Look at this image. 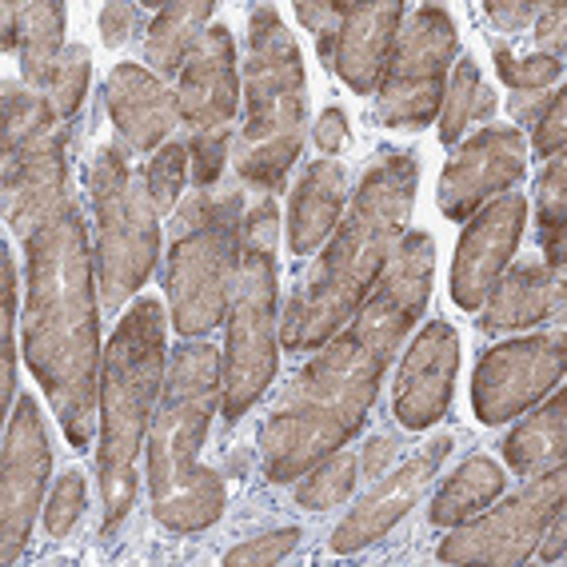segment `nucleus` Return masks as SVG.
<instances>
[{"instance_id": "f257e3e1", "label": "nucleus", "mask_w": 567, "mask_h": 567, "mask_svg": "<svg viewBox=\"0 0 567 567\" xmlns=\"http://www.w3.org/2000/svg\"><path fill=\"white\" fill-rule=\"evenodd\" d=\"M432 236L404 233L392 260L380 272L360 312L320 344L324 352L308 360L284 388L260 432V464L272 484H292L332 452L348 444L364 424L380 392V375L392 364L395 348L420 320L432 292Z\"/></svg>"}, {"instance_id": "f03ea898", "label": "nucleus", "mask_w": 567, "mask_h": 567, "mask_svg": "<svg viewBox=\"0 0 567 567\" xmlns=\"http://www.w3.org/2000/svg\"><path fill=\"white\" fill-rule=\"evenodd\" d=\"M24 360L49 395L64 436L76 452L92 444V408H101V316L92 288V248L76 204L24 240Z\"/></svg>"}, {"instance_id": "7ed1b4c3", "label": "nucleus", "mask_w": 567, "mask_h": 567, "mask_svg": "<svg viewBox=\"0 0 567 567\" xmlns=\"http://www.w3.org/2000/svg\"><path fill=\"white\" fill-rule=\"evenodd\" d=\"M420 161L408 148H384L364 173L348 216H340L332 240L300 276L280 316L284 352H308L328 344L360 312L380 272L392 260L415 208Z\"/></svg>"}, {"instance_id": "20e7f679", "label": "nucleus", "mask_w": 567, "mask_h": 567, "mask_svg": "<svg viewBox=\"0 0 567 567\" xmlns=\"http://www.w3.org/2000/svg\"><path fill=\"white\" fill-rule=\"evenodd\" d=\"M220 408V352L184 344L164 380L148 427V492L153 516L173 532H204L224 516V480L200 464L204 432Z\"/></svg>"}, {"instance_id": "39448f33", "label": "nucleus", "mask_w": 567, "mask_h": 567, "mask_svg": "<svg viewBox=\"0 0 567 567\" xmlns=\"http://www.w3.org/2000/svg\"><path fill=\"white\" fill-rule=\"evenodd\" d=\"M164 384V308L136 300L104 348L101 368V447L96 480L104 499V536L128 519L136 504V456L153 427L156 392Z\"/></svg>"}, {"instance_id": "423d86ee", "label": "nucleus", "mask_w": 567, "mask_h": 567, "mask_svg": "<svg viewBox=\"0 0 567 567\" xmlns=\"http://www.w3.org/2000/svg\"><path fill=\"white\" fill-rule=\"evenodd\" d=\"M308 92L305 61L292 32L272 4L248 12V61H244V128L236 141L240 181L256 193H276L305 144Z\"/></svg>"}, {"instance_id": "0eeeda50", "label": "nucleus", "mask_w": 567, "mask_h": 567, "mask_svg": "<svg viewBox=\"0 0 567 567\" xmlns=\"http://www.w3.org/2000/svg\"><path fill=\"white\" fill-rule=\"evenodd\" d=\"M276 216L272 193H256L244 216L240 233V268L233 284V316H228V344L220 355V412L236 424L248 408L268 392L280 360V280H276Z\"/></svg>"}, {"instance_id": "6e6552de", "label": "nucleus", "mask_w": 567, "mask_h": 567, "mask_svg": "<svg viewBox=\"0 0 567 567\" xmlns=\"http://www.w3.org/2000/svg\"><path fill=\"white\" fill-rule=\"evenodd\" d=\"M244 196L240 188H200L184 204L168 252V300L173 328L184 340L213 332L233 300L240 268Z\"/></svg>"}, {"instance_id": "1a4fd4ad", "label": "nucleus", "mask_w": 567, "mask_h": 567, "mask_svg": "<svg viewBox=\"0 0 567 567\" xmlns=\"http://www.w3.org/2000/svg\"><path fill=\"white\" fill-rule=\"evenodd\" d=\"M89 196L96 216V280L109 312H121L128 296L156 268L161 224L144 173H136L124 144H104L89 164Z\"/></svg>"}, {"instance_id": "9d476101", "label": "nucleus", "mask_w": 567, "mask_h": 567, "mask_svg": "<svg viewBox=\"0 0 567 567\" xmlns=\"http://www.w3.org/2000/svg\"><path fill=\"white\" fill-rule=\"evenodd\" d=\"M456 64V21L440 4H415L395 29L392 56L375 89V121L388 128H424L444 104L447 69Z\"/></svg>"}, {"instance_id": "9b49d317", "label": "nucleus", "mask_w": 567, "mask_h": 567, "mask_svg": "<svg viewBox=\"0 0 567 567\" xmlns=\"http://www.w3.org/2000/svg\"><path fill=\"white\" fill-rule=\"evenodd\" d=\"M567 467L556 464L524 484L516 496H507L496 512H480L476 519L460 524L452 539L440 544V564H487L512 567L524 564L536 551L544 527L556 512H564Z\"/></svg>"}, {"instance_id": "f8f14e48", "label": "nucleus", "mask_w": 567, "mask_h": 567, "mask_svg": "<svg viewBox=\"0 0 567 567\" xmlns=\"http://www.w3.org/2000/svg\"><path fill=\"white\" fill-rule=\"evenodd\" d=\"M567 368V336L536 332L524 340L487 348L472 380V408L480 424H507L519 412L536 408L551 388L564 384Z\"/></svg>"}, {"instance_id": "ddd939ff", "label": "nucleus", "mask_w": 567, "mask_h": 567, "mask_svg": "<svg viewBox=\"0 0 567 567\" xmlns=\"http://www.w3.org/2000/svg\"><path fill=\"white\" fill-rule=\"evenodd\" d=\"M49 432L29 395L17 400L4 427V447H0V556L4 564H17L29 547L32 524L41 512L44 484H49Z\"/></svg>"}, {"instance_id": "4468645a", "label": "nucleus", "mask_w": 567, "mask_h": 567, "mask_svg": "<svg viewBox=\"0 0 567 567\" xmlns=\"http://www.w3.org/2000/svg\"><path fill=\"white\" fill-rule=\"evenodd\" d=\"M4 153V213L12 233L29 240L69 204V128L49 121Z\"/></svg>"}, {"instance_id": "2eb2a0df", "label": "nucleus", "mask_w": 567, "mask_h": 567, "mask_svg": "<svg viewBox=\"0 0 567 567\" xmlns=\"http://www.w3.org/2000/svg\"><path fill=\"white\" fill-rule=\"evenodd\" d=\"M527 144L519 128H480L472 141L460 144V153L440 176V208L447 220H472L496 196L512 193V184L524 176Z\"/></svg>"}, {"instance_id": "dca6fc26", "label": "nucleus", "mask_w": 567, "mask_h": 567, "mask_svg": "<svg viewBox=\"0 0 567 567\" xmlns=\"http://www.w3.org/2000/svg\"><path fill=\"white\" fill-rule=\"evenodd\" d=\"M527 204L519 193H504L492 204H484L464 236L456 244V264H452V300L464 312H476L487 300L492 284L504 276V268L516 256L519 233H524Z\"/></svg>"}, {"instance_id": "f3484780", "label": "nucleus", "mask_w": 567, "mask_h": 567, "mask_svg": "<svg viewBox=\"0 0 567 567\" xmlns=\"http://www.w3.org/2000/svg\"><path fill=\"white\" fill-rule=\"evenodd\" d=\"M460 368V336L444 320L424 324L404 355L400 380H395V420L408 432H424L440 424L452 404V388H456Z\"/></svg>"}, {"instance_id": "a211bd4d", "label": "nucleus", "mask_w": 567, "mask_h": 567, "mask_svg": "<svg viewBox=\"0 0 567 567\" xmlns=\"http://www.w3.org/2000/svg\"><path fill=\"white\" fill-rule=\"evenodd\" d=\"M236 101H240V81H236L233 32L224 24H208L181 64L176 104L184 124H193L196 132H216L233 124Z\"/></svg>"}, {"instance_id": "6ab92c4d", "label": "nucleus", "mask_w": 567, "mask_h": 567, "mask_svg": "<svg viewBox=\"0 0 567 567\" xmlns=\"http://www.w3.org/2000/svg\"><path fill=\"white\" fill-rule=\"evenodd\" d=\"M452 452V440H432V444L412 456L408 464H400L384 484H375L360 504L348 512V519L332 532V551L336 556H352V551H364L368 544L384 539L400 519L408 516V507L420 499L436 467L444 464V456Z\"/></svg>"}, {"instance_id": "aec40b11", "label": "nucleus", "mask_w": 567, "mask_h": 567, "mask_svg": "<svg viewBox=\"0 0 567 567\" xmlns=\"http://www.w3.org/2000/svg\"><path fill=\"white\" fill-rule=\"evenodd\" d=\"M104 101L121 132V144L136 153H156V144L176 128V116H181L176 92L164 89L161 76L141 64H116L104 84Z\"/></svg>"}, {"instance_id": "412c9836", "label": "nucleus", "mask_w": 567, "mask_h": 567, "mask_svg": "<svg viewBox=\"0 0 567 567\" xmlns=\"http://www.w3.org/2000/svg\"><path fill=\"white\" fill-rule=\"evenodd\" d=\"M404 12L408 9L395 0H388V4H348V17L340 24V37H336L332 49V69L352 92L368 96V92L380 89V76L388 69L395 29L404 21Z\"/></svg>"}, {"instance_id": "4be33fe9", "label": "nucleus", "mask_w": 567, "mask_h": 567, "mask_svg": "<svg viewBox=\"0 0 567 567\" xmlns=\"http://www.w3.org/2000/svg\"><path fill=\"white\" fill-rule=\"evenodd\" d=\"M484 332H512L564 316V272H551L544 260H524L504 268L484 305Z\"/></svg>"}, {"instance_id": "5701e85b", "label": "nucleus", "mask_w": 567, "mask_h": 567, "mask_svg": "<svg viewBox=\"0 0 567 567\" xmlns=\"http://www.w3.org/2000/svg\"><path fill=\"white\" fill-rule=\"evenodd\" d=\"M348 200V176L336 161H316L296 184L292 204H288V248L296 256L316 252L328 236L336 233L340 213Z\"/></svg>"}, {"instance_id": "b1692460", "label": "nucleus", "mask_w": 567, "mask_h": 567, "mask_svg": "<svg viewBox=\"0 0 567 567\" xmlns=\"http://www.w3.org/2000/svg\"><path fill=\"white\" fill-rule=\"evenodd\" d=\"M64 4L32 0V4H4V49L21 52V72L32 89H49L52 69L64 56Z\"/></svg>"}, {"instance_id": "393cba45", "label": "nucleus", "mask_w": 567, "mask_h": 567, "mask_svg": "<svg viewBox=\"0 0 567 567\" xmlns=\"http://www.w3.org/2000/svg\"><path fill=\"white\" fill-rule=\"evenodd\" d=\"M499 447H504L507 467L519 472V476H539L547 467L564 464V452H567V392L564 388H551V400L539 404V412H532L527 420H519Z\"/></svg>"}, {"instance_id": "a878e982", "label": "nucleus", "mask_w": 567, "mask_h": 567, "mask_svg": "<svg viewBox=\"0 0 567 567\" xmlns=\"http://www.w3.org/2000/svg\"><path fill=\"white\" fill-rule=\"evenodd\" d=\"M504 487H507L504 467L492 464L487 456H467L464 464L447 476V484L436 492L427 516H432L436 527H460L496 504V499L504 496Z\"/></svg>"}, {"instance_id": "bb28decb", "label": "nucleus", "mask_w": 567, "mask_h": 567, "mask_svg": "<svg viewBox=\"0 0 567 567\" xmlns=\"http://www.w3.org/2000/svg\"><path fill=\"white\" fill-rule=\"evenodd\" d=\"M213 17L208 0H188V4H164L156 12L153 29H148V44H144V61L153 64L156 76L161 72H181L184 56L204 32V21Z\"/></svg>"}, {"instance_id": "cd10ccee", "label": "nucleus", "mask_w": 567, "mask_h": 567, "mask_svg": "<svg viewBox=\"0 0 567 567\" xmlns=\"http://www.w3.org/2000/svg\"><path fill=\"white\" fill-rule=\"evenodd\" d=\"M567 168L564 156H551L536 181V204H539V252L551 272H564V220H567V193H564Z\"/></svg>"}, {"instance_id": "c85d7f7f", "label": "nucleus", "mask_w": 567, "mask_h": 567, "mask_svg": "<svg viewBox=\"0 0 567 567\" xmlns=\"http://www.w3.org/2000/svg\"><path fill=\"white\" fill-rule=\"evenodd\" d=\"M355 476H360V460L340 447V452L320 460L312 472H305V480L296 484V499H300L305 507H312V512L344 504V499L352 496Z\"/></svg>"}, {"instance_id": "c756f323", "label": "nucleus", "mask_w": 567, "mask_h": 567, "mask_svg": "<svg viewBox=\"0 0 567 567\" xmlns=\"http://www.w3.org/2000/svg\"><path fill=\"white\" fill-rule=\"evenodd\" d=\"M0 272H4V316H0V360H4V375H0V408L12 415L17 408V316H21V284H17V260L4 248L0 256Z\"/></svg>"}, {"instance_id": "7c9ffc66", "label": "nucleus", "mask_w": 567, "mask_h": 567, "mask_svg": "<svg viewBox=\"0 0 567 567\" xmlns=\"http://www.w3.org/2000/svg\"><path fill=\"white\" fill-rule=\"evenodd\" d=\"M480 92H484V84H480L476 61L460 56L456 69H452V81H447V89H444V104H440V109H444L440 112V141L444 144H456L460 132L467 128V121L476 116Z\"/></svg>"}, {"instance_id": "2f4dec72", "label": "nucleus", "mask_w": 567, "mask_h": 567, "mask_svg": "<svg viewBox=\"0 0 567 567\" xmlns=\"http://www.w3.org/2000/svg\"><path fill=\"white\" fill-rule=\"evenodd\" d=\"M89 81H92L89 49H84V44H72V49H64V56L56 61V69H52L49 89H44L52 112H56V121H72V116H76V109H81V101H84V92H89Z\"/></svg>"}, {"instance_id": "473e14b6", "label": "nucleus", "mask_w": 567, "mask_h": 567, "mask_svg": "<svg viewBox=\"0 0 567 567\" xmlns=\"http://www.w3.org/2000/svg\"><path fill=\"white\" fill-rule=\"evenodd\" d=\"M56 121L49 96L41 89H21V84H4V128H0V148L21 144L37 128Z\"/></svg>"}, {"instance_id": "72a5a7b5", "label": "nucleus", "mask_w": 567, "mask_h": 567, "mask_svg": "<svg viewBox=\"0 0 567 567\" xmlns=\"http://www.w3.org/2000/svg\"><path fill=\"white\" fill-rule=\"evenodd\" d=\"M184 173H188V144H164L144 168V184H148V196H153L161 216L173 213L176 200H181Z\"/></svg>"}, {"instance_id": "f704fd0d", "label": "nucleus", "mask_w": 567, "mask_h": 567, "mask_svg": "<svg viewBox=\"0 0 567 567\" xmlns=\"http://www.w3.org/2000/svg\"><path fill=\"white\" fill-rule=\"evenodd\" d=\"M492 49H496V72L507 81V89H516V92L547 89V84H556L559 72H564V61L547 56V52H527V56H516V52H507L499 41L492 44Z\"/></svg>"}, {"instance_id": "c9c22d12", "label": "nucleus", "mask_w": 567, "mask_h": 567, "mask_svg": "<svg viewBox=\"0 0 567 567\" xmlns=\"http://www.w3.org/2000/svg\"><path fill=\"white\" fill-rule=\"evenodd\" d=\"M84 516V476L81 472H64L52 487V499L44 507V527L52 539H64L76 527V519Z\"/></svg>"}, {"instance_id": "e433bc0d", "label": "nucleus", "mask_w": 567, "mask_h": 567, "mask_svg": "<svg viewBox=\"0 0 567 567\" xmlns=\"http://www.w3.org/2000/svg\"><path fill=\"white\" fill-rule=\"evenodd\" d=\"M296 17H300V24L316 37L320 56L332 64L336 37H340V24H344V17H348V0H316V4L305 0V4H296Z\"/></svg>"}, {"instance_id": "4c0bfd02", "label": "nucleus", "mask_w": 567, "mask_h": 567, "mask_svg": "<svg viewBox=\"0 0 567 567\" xmlns=\"http://www.w3.org/2000/svg\"><path fill=\"white\" fill-rule=\"evenodd\" d=\"M296 544H300V527H284V532H268V536L248 539V544L233 547V551L224 556V564L228 567H248V564L272 567V564H280Z\"/></svg>"}, {"instance_id": "58836bf2", "label": "nucleus", "mask_w": 567, "mask_h": 567, "mask_svg": "<svg viewBox=\"0 0 567 567\" xmlns=\"http://www.w3.org/2000/svg\"><path fill=\"white\" fill-rule=\"evenodd\" d=\"M188 161H193V176L200 188H213L224 173V161H228V128L216 132H196L188 141Z\"/></svg>"}, {"instance_id": "ea45409f", "label": "nucleus", "mask_w": 567, "mask_h": 567, "mask_svg": "<svg viewBox=\"0 0 567 567\" xmlns=\"http://www.w3.org/2000/svg\"><path fill=\"white\" fill-rule=\"evenodd\" d=\"M564 109H567V96L556 89L551 96H547L544 112H539L536 121H532V128H536V153L539 156H564V141H567Z\"/></svg>"}, {"instance_id": "a19ab883", "label": "nucleus", "mask_w": 567, "mask_h": 567, "mask_svg": "<svg viewBox=\"0 0 567 567\" xmlns=\"http://www.w3.org/2000/svg\"><path fill=\"white\" fill-rule=\"evenodd\" d=\"M536 44L539 52L547 44L551 49L547 56L564 61V4H539L536 9Z\"/></svg>"}, {"instance_id": "79ce46f5", "label": "nucleus", "mask_w": 567, "mask_h": 567, "mask_svg": "<svg viewBox=\"0 0 567 567\" xmlns=\"http://www.w3.org/2000/svg\"><path fill=\"white\" fill-rule=\"evenodd\" d=\"M132 17H136V9H132V4H124V0H116V4H104V9H101V37H104V44H109V49H121V44L128 41Z\"/></svg>"}, {"instance_id": "37998d69", "label": "nucleus", "mask_w": 567, "mask_h": 567, "mask_svg": "<svg viewBox=\"0 0 567 567\" xmlns=\"http://www.w3.org/2000/svg\"><path fill=\"white\" fill-rule=\"evenodd\" d=\"M348 136V116L340 109H324L320 112V121H316V148L324 156H332Z\"/></svg>"}, {"instance_id": "c03bdc74", "label": "nucleus", "mask_w": 567, "mask_h": 567, "mask_svg": "<svg viewBox=\"0 0 567 567\" xmlns=\"http://www.w3.org/2000/svg\"><path fill=\"white\" fill-rule=\"evenodd\" d=\"M539 4H487V21H492V29H504L507 37L519 29H527V21L536 17Z\"/></svg>"}, {"instance_id": "a18cd8bd", "label": "nucleus", "mask_w": 567, "mask_h": 567, "mask_svg": "<svg viewBox=\"0 0 567 567\" xmlns=\"http://www.w3.org/2000/svg\"><path fill=\"white\" fill-rule=\"evenodd\" d=\"M544 544H536L539 547V559H544V564H559V559H564V512H556V516H551V524L544 527Z\"/></svg>"}, {"instance_id": "49530a36", "label": "nucleus", "mask_w": 567, "mask_h": 567, "mask_svg": "<svg viewBox=\"0 0 567 567\" xmlns=\"http://www.w3.org/2000/svg\"><path fill=\"white\" fill-rule=\"evenodd\" d=\"M395 452V440H380L375 436L372 444H368V456H364V467H368V476H380L388 467V460H392Z\"/></svg>"}]
</instances>
